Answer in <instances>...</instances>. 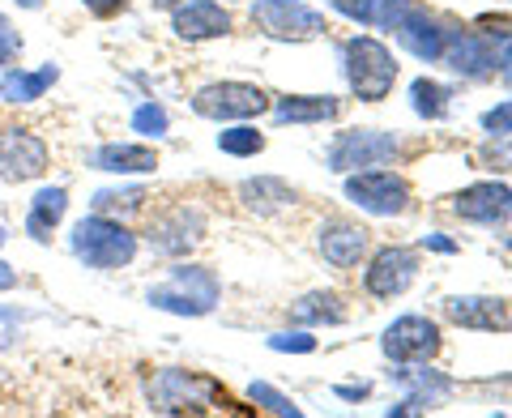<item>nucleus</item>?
<instances>
[{"label": "nucleus", "instance_id": "1", "mask_svg": "<svg viewBox=\"0 0 512 418\" xmlns=\"http://www.w3.org/2000/svg\"><path fill=\"white\" fill-rule=\"evenodd\" d=\"M69 252L86 269H124L137 256V235L124 222L107 214H90L82 222H73L69 231Z\"/></svg>", "mask_w": 512, "mask_h": 418}, {"label": "nucleus", "instance_id": "2", "mask_svg": "<svg viewBox=\"0 0 512 418\" xmlns=\"http://www.w3.org/2000/svg\"><path fill=\"white\" fill-rule=\"evenodd\" d=\"M222 295V286L210 269L201 265H180L163 286H150V303L158 312H175V316H205L214 312V303Z\"/></svg>", "mask_w": 512, "mask_h": 418}, {"label": "nucleus", "instance_id": "3", "mask_svg": "<svg viewBox=\"0 0 512 418\" xmlns=\"http://www.w3.org/2000/svg\"><path fill=\"white\" fill-rule=\"evenodd\" d=\"M346 77H350V90L363 103H380V99H389V90L397 82V64L380 39L359 35L346 43Z\"/></svg>", "mask_w": 512, "mask_h": 418}, {"label": "nucleus", "instance_id": "4", "mask_svg": "<svg viewBox=\"0 0 512 418\" xmlns=\"http://www.w3.org/2000/svg\"><path fill=\"white\" fill-rule=\"evenodd\" d=\"M269 107V94L248 82H214L192 94V111L205 120H252Z\"/></svg>", "mask_w": 512, "mask_h": 418}, {"label": "nucleus", "instance_id": "5", "mask_svg": "<svg viewBox=\"0 0 512 418\" xmlns=\"http://www.w3.org/2000/svg\"><path fill=\"white\" fill-rule=\"evenodd\" d=\"M47 171V141L30 128H0V180L30 184Z\"/></svg>", "mask_w": 512, "mask_h": 418}, {"label": "nucleus", "instance_id": "6", "mask_svg": "<svg viewBox=\"0 0 512 418\" xmlns=\"http://www.w3.org/2000/svg\"><path fill=\"white\" fill-rule=\"evenodd\" d=\"M346 197L359 209H367V214L393 218L410 205V188L402 175H393V171H363V175H350L346 180Z\"/></svg>", "mask_w": 512, "mask_h": 418}, {"label": "nucleus", "instance_id": "7", "mask_svg": "<svg viewBox=\"0 0 512 418\" xmlns=\"http://www.w3.org/2000/svg\"><path fill=\"white\" fill-rule=\"evenodd\" d=\"M397 154V137L393 133H380V128H350L333 141V154H329V167L333 171H355V167H380Z\"/></svg>", "mask_w": 512, "mask_h": 418}, {"label": "nucleus", "instance_id": "8", "mask_svg": "<svg viewBox=\"0 0 512 418\" xmlns=\"http://www.w3.org/2000/svg\"><path fill=\"white\" fill-rule=\"evenodd\" d=\"M440 350V329L427 316H402L384 329V355L393 363H419Z\"/></svg>", "mask_w": 512, "mask_h": 418}, {"label": "nucleus", "instance_id": "9", "mask_svg": "<svg viewBox=\"0 0 512 418\" xmlns=\"http://www.w3.org/2000/svg\"><path fill=\"white\" fill-rule=\"evenodd\" d=\"M252 18L265 35H274V39H312V35L325 30V18L312 13V9H299L295 0H256Z\"/></svg>", "mask_w": 512, "mask_h": 418}, {"label": "nucleus", "instance_id": "10", "mask_svg": "<svg viewBox=\"0 0 512 418\" xmlns=\"http://www.w3.org/2000/svg\"><path fill=\"white\" fill-rule=\"evenodd\" d=\"M171 30L188 43H201V39H222L231 35V13L218 5V0H180L171 9Z\"/></svg>", "mask_w": 512, "mask_h": 418}, {"label": "nucleus", "instance_id": "11", "mask_svg": "<svg viewBox=\"0 0 512 418\" xmlns=\"http://www.w3.org/2000/svg\"><path fill=\"white\" fill-rule=\"evenodd\" d=\"M201 397H214V384L201 380V376H188V372H158L150 384V401L154 410H201L205 401Z\"/></svg>", "mask_w": 512, "mask_h": 418}, {"label": "nucleus", "instance_id": "12", "mask_svg": "<svg viewBox=\"0 0 512 418\" xmlns=\"http://www.w3.org/2000/svg\"><path fill=\"white\" fill-rule=\"evenodd\" d=\"M414 273H419V256L410 248H380L372 269H367V291L380 299H393L414 282Z\"/></svg>", "mask_w": 512, "mask_h": 418}, {"label": "nucleus", "instance_id": "13", "mask_svg": "<svg viewBox=\"0 0 512 418\" xmlns=\"http://www.w3.org/2000/svg\"><path fill=\"white\" fill-rule=\"evenodd\" d=\"M201 231H205L201 209L175 205L171 214H163V218H158L154 227H150V244H154L158 252H167V256H180V252H188L192 244H197Z\"/></svg>", "mask_w": 512, "mask_h": 418}, {"label": "nucleus", "instance_id": "14", "mask_svg": "<svg viewBox=\"0 0 512 418\" xmlns=\"http://www.w3.org/2000/svg\"><path fill=\"white\" fill-rule=\"evenodd\" d=\"M453 209L461 218L470 222H487V227H495V222H504L512 214V188L508 184H474V188H461L453 197Z\"/></svg>", "mask_w": 512, "mask_h": 418}, {"label": "nucleus", "instance_id": "15", "mask_svg": "<svg viewBox=\"0 0 512 418\" xmlns=\"http://www.w3.org/2000/svg\"><path fill=\"white\" fill-rule=\"evenodd\" d=\"M90 167L111 175H150L158 171V154L154 146H141V141H107V146L90 154Z\"/></svg>", "mask_w": 512, "mask_h": 418}, {"label": "nucleus", "instance_id": "16", "mask_svg": "<svg viewBox=\"0 0 512 418\" xmlns=\"http://www.w3.org/2000/svg\"><path fill=\"white\" fill-rule=\"evenodd\" d=\"M448 316H453L461 329H483V333H500V329L512 325L508 299H487V295L448 299Z\"/></svg>", "mask_w": 512, "mask_h": 418}, {"label": "nucleus", "instance_id": "17", "mask_svg": "<svg viewBox=\"0 0 512 418\" xmlns=\"http://www.w3.org/2000/svg\"><path fill=\"white\" fill-rule=\"evenodd\" d=\"M60 82V69L56 64H39V69H18V64H9V69H0V99L5 103H39L47 86Z\"/></svg>", "mask_w": 512, "mask_h": 418}, {"label": "nucleus", "instance_id": "18", "mask_svg": "<svg viewBox=\"0 0 512 418\" xmlns=\"http://www.w3.org/2000/svg\"><path fill=\"white\" fill-rule=\"evenodd\" d=\"M393 30H397V43H402L410 56H419L427 64L444 56V30H440L436 18H427L423 9H410Z\"/></svg>", "mask_w": 512, "mask_h": 418}, {"label": "nucleus", "instance_id": "19", "mask_svg": "<svg viewBox=\"0 0 512 418\" xmlns=\"http://www.w3.org/2000/svg\"><path fill=\"white\" fill-rule=\"evenodd\" d=\"M440 60H448V69L453 73H461V77H487L495 64V52H491V43L483 39V35H453V39H444V56Z\"/></svg>", "mask_w": 512, "mask_h": 418}, {"label": "nucleus", "instance_id": "20", "mask_svg": "<svg viewBox=\"0 0 512 418\" xmlns=\"http://www.w3.org/2000/svg\"><path fill=\"white\" fill-rule=\"evenodd\" d=\"M64 214H69V192H64L60 184L39 188L35 197H30V209H26V235L35 239V244H47Z\"/></svg>", "mask_w": 512, "mask_h": 418}, {"label": "nucleus", "instance_id": "21", "mask_svg": "<svg viewBox=\"0 0 512 418\" xmlns=\"http://www.w3.org/2000/svg\"><path fill=\"white\" fill-rule=\"evenodd\" d=\"M320 252H325V261L338 265V269L359 265V256L367 252V231L355 227V222H329V227L320 231Z\"/></svg>", "mask_w": 512, "mask_h": 418}, {"label": "nucleus", "instance_id": "22", "mask_svg": "<svg viewBox=\"0 0 512 418\" xmlns=\"http://www.w3.org/2000/svg\"><path fill=\"white\" fill-rule=\"evenodd\" d=\"M274 116H278L282 124L333 120V116H338V99H329V94H286V99H278Z\"/></svg>", "mask_w": 512, "mask_h": 418}, {"label": "nucleus", "instance_id": "23", "mask_svg": "<svg viewBox=\"0 0 512 418\" xmlns=\"http://www.w3.org/2000/svg\"><path fill=\"white\" fill-rule=\"evenodd\" d=\"M239 201H244L248 209H256V214H278V209H286L295 201V192L282 180H274V175H261V180L239 184Z\"/></svg>", "mask_w": 512, "mask_h": 418}, {"label": "nucleus", "instance_id": "24", "mask_svg": "<svg viewBox=\"0 0 512 418\" xmlns=\"http://www.w3.org/2000/svg\"><path fill=\"white\" fill-rule=\"evenodd\" d=\"M291 316L299 320V325H342V308H338V295H329V291H312V295H303Z\"/></svg>", "mask_w": 512, "mask_h": 418}, {"label": "nucleus", "instance_id": "25", "mask_svg": "<svg viewBox=\"0 0 512 418\" xmlns=\"http://www.w3.org/2000/svg\"><path fill=\"white\" fill-rule=\"evenodd\" d=\"M410 13V0H359L355 18L367 26H380V30H393Z\"/></svg>", "mask_w": 512, "mask_h": 418}, {"label": "nucleus", "instance_id": "26", "mask_svg": "<svg viewBox=\"0 0 512 418\" xmlns=\"http://www.w3.org/2000/svg\"><path fill=\"white\" fill-rule=\"evenodd\" d=\"M146 205V188H103V192H94V201L90 209L94 214H128V209H141Z\"/></svg>", "mask_w": 512, "mask_h": 418}, {"label": "nucleus", "instance_id": "27", "mask_svg": "<svg viewBox=\"0 0 512 418\" xmlns=\"http://www.w3.org/2000/svg\"><path fill=\"white\" fill-rule=\"evenodd\" d=\"M410 103L419 116L427 120H444V111H448V90L436 86V82H427V77H419V82L410 86Z\"/></svg>", "mask_w": 512, "mask_h": 418}, {"label": "nucleus", "instance_id": "28", "mask_svg": "<svg viewBox=\"0 0 512 418\" xmlns=\"http://www.w3.org/2000/svg\"><path fill=\"white\" fill-rule=\"evenodd\" d=\"M218 150L222 154H235V158H248V154H261L265 150V137L248 124H235V128H222L218 133Z\"/></svg>", "mask_w": 512, "mask_h": 418}, {"label": "nucleus", "instance_id": "29", "mask_svg": "<svg viewBox=\"0 0 512 418\" xmlns=\"http://www.w3.org/2000/svg\"><path fill=\"white\" fill-rule=\"evenodd\" d=\"M167 107H158V103H141L137 111H133V133H141V137H163L167 133Z\"/></svg>", "mask_w": 512, "mask_h": 418}, {"label": "nucleus", "instance_id": "30", "mask_svg": "<svg viewBox=\"0 0 512 418\" xmlns=\"http://www.w3.org/2000/svg\"><path fill=\"white\" fill-rule=\"evenodd\" d=\"M248 397L256 401V406H265L269 414H282V418H299V406H295V401H291V397H282L278 389H269V384H261V380H256L252 389H248Z\"/></svg>", "mask_w": 512, "mask_h": 418}, {"label": "nucleus", "instance_id": "31", "mask_svg": "<svg viewBox=\"0 0 512 418\" xmlns=\"http://www.w3.org/2000/svg\"><path fill=\"white\" fill-rule=\"evenodd\" d=\"M18 56H22V35H18V26L0 13V69H9Z\"/></svg>", "mask_w": 512, "mask_h": 418}, {"label": "nucleus", "instance_id": "32", "mask_svg": "<svg viewBox=\"0 0 512 418\" xmlns=\"http://www.w3.org/2000/svg\"><path fill=\"white\" fill-rule=\"evenodd\" d=\"M269 350H282V355H312L316 337H308V333H274L269 337Z\"/></svg>", "mask_w": 512, "mask_h": 418}, {"label": "nucleus", "instance_id": "33", "mask_svg": "<svg viewBox=\"0 0 512 418\" xmlns=\"http://www.w3.org/2000/svg\"><path fill=\"white\" fill-rule=\"evenodd\" d=\"M483 128H487V133H495V137L512 133V99H508V103H500V107H491L487 116H483Z\"/></svg>", "mask_w": 512, "mask_h": 418}, {"label": "nucleus", "instance_id": "34", "mask_svg": "<svg viewBox=\"0 0 512 418\" xmlns=\"http://www.w3.org/2000/svg\"><path fill=\"white\" fill-rule=\"evenodd\" d=\"M22 312L18 308H0V346H9L13 337H18V329H22Z\"/></svg>", "mask_w": 512, "mask_h": 418}, {"label": "nucleus", "instance_id": "35", "mask_svg": "<svg viewBox=\"0 0 512 418\" xmlns=\"http://www.w3.org/2000/svg\"><path fill=\"white\" fill-rule=\"evenodd\" d=\"M82 5L94 13V18H116V13L128 5V0H82Z\"/></svg>", "mask_w": 512, "mask_h": 418}, {"label": "nucleus", "instance_id": "36", "mask_svg": "<svg viewBox=\"0 0 512 418\" xmlns=\"http://www.w3.org/2000/svg\"><path fill=\"white\" fill-rule=\"evenodd\" d=\"M423 248H436V252H457L453 239H444V235H427L423 239Z\"/></svg>", "mask_w": 512, "mask_h": 418}, {"label": "nucleus", "instance_id": "37", "mask_svg": "<svg viewBox=\"0 0 512 418\" xmlns=\"http://www.w3.org/2000/svg\"><path fill=\"white\" fill-rule=\"evenodd\" d=\"M13 286H18V273H13L5 261H0V291H13Z\"/></svg>", "mask_w": 512, "mask_h": 418}, {"label": "nucleus", "instance_id": "38", "mask_svg": "<svg viewBox=\"0 0 512 418\" xmlns=\"http://www.w3.org/2000/svg\"><path fill=\"white\" fill-rule=\"evenodd\" d=\"M338 397H346V401H359V397H367V384H359V389H355V384H342Z\"/></svg>", "mask_w": 512, "mask_h": 418}, {"label": "nucleus", "instance_id": "39", "mask_svg": "<svg viewBox=\"0 0 512 418\" xmlns=\"http://www.w3.org/2000/svg\"><path fill=\"white\" fill-rule=\"evenodd\" d=\"M333 5H338L346 18H355V9H359V0H333Z\"/></svg>", "mask_w": 512, "mask_h": 418}, {"label": "nucleus", "instance_id": "40", "mask_svg": "<svg viewBox=\"0 0 512 418\" xmlns=\"http://www.w3.org/2000/svg\"><path fill=\"white\" fill-rule=\"evenodd\" d=\"M500 64H504V77L512 82V43H508V52H504V60H500Z\"/></svg>", "mask_w": 512, "mask_h": 418}, {"label": "nucleus", "instance_id": "41", "mask_svg": "<svg viewBox=\"0 0 512 418\" xmlns=\"http://www.w3.org/2000/svg\"><path fill=\"white\" fill-rule=\"evenodd\" d=\"M13 5H22V9H39L43 0H13Z\"/></svg>", "mask_w": 512, "mask_h": 418}, {"label": "nucleus", "instance_id": "42", "mask_svg": "<svg viewBox=\"0 0 512 418\" xmlns=\"http://www.w3.org/2000/svg\"><path fill=\"white\" fill-rule=\"evenodd\" d=\"M154 5H158V9H175V5H180V0H154Z\"/></svg>", "mask_w": 512, "mask_h": 418}, {"label": "nucleus", "instance_id": "43", "mask_svg": "<svg viewBox=\"0 0 512 418\" xmlns=\"http://www.w3.org/2000/svg\"><path fill=\"white\" fill-rule=\"evenodd\" d=\"M5 239H9V235H5V227H0V248H5Z\"/></svg>", "mask_w": 512, "mask_h": 418}]
</instances>
